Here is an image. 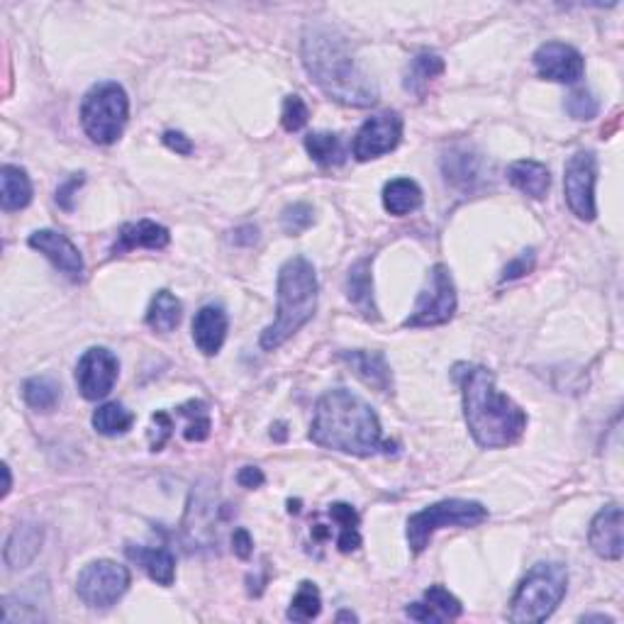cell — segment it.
I'll return each instance as SVG.
<instances>
[{
	"instance_id": "obj_1",
	"label": "cell",
	"mask_w": 624,
	"mask_h": 624,
	"mask_svg": "<svg viewBox=\"0 0 624 624\" xmlns=\"http://www.w3.org/2000/svg\"><path fill=\"white\" fill-rule=\"evenodd\" d=\"M303 66L327 98L349 108H369L378 100L376 81L354 57V47L337 27L308 25L303 35Z\"/></svg>"
},
{
	"instance_id": "obj_2",
	"label": "cell",
	"mask_w": 624,
	"mask_h": 624,
	"mask_svg": "<svg viewBox=\"0 0 624 624\" xmlns=\"http://www.w3.org/2000/svg\"><path fill=\"white\" fill-rule=\"evenodd\" d=\"M456 381L464 398L468 432L478 447L505 449L520 442L527 429V412L500 393L493 373L483 366H456Z\"/></svg>"
},
{
	"instance_id": "obj_3",
	"label": "cell",
	"mask_w": 624,
	"mask_h": 624,
	"mask_svg": "<svg viewBox=\"0 0 624 624\" xmlns=\"http://www.w3.org/2000/svg\"><path fill=\"white\" fill-rule=\"evenodd\" d=\"M310 439L317 447L354 456H373L390 449V444L383 442L376 412L347 388H334L317 400Z\"/></svg>"
},
{
	"instance_id": "obj_4",
	"label": "cell",
	"mask_w": 624,
	"mask_h": 624,
	"mask_svg": "<svg viewBox=\"0 0 624 624\" xmlns=\"http://www.w3.org/2000/svg\"><path fill=\"white\" fill-rule=\"evenodd\" d=\"M276 320L261 332V349L276 351L315 317L317 273L305 256H293L278 271Z\"/></svg>"
},
{
	"instance_id": "obj_5",
	"label": "cell",
	"mask_w": 624,
	"mask_h": 624,
	"mask_svg": "<svg viewBox=\"0 0 624 624\" xmlns=\"http://www.w3.org/2000/svg\"><path fill=\"white\" fill-rule=\"evenodd\" d=\"M568 571L564 564L556 561H542L532 566V571L517 585L515 595L510 600V622L532 624L546 622L566 598Z\"/></svg>"
},
{
	"instance_id": "obj_6",
	"label": "cell",
	"mask_w": 624,
	"mask_h": 624,
	"mask_svg": "<svg viewBox=\"0 0 624 624\" xmlns=\"http://www.w3.org/2000/svg\"><path fill=\"white\" fill-rule=\"evenodd\" d=\"M130 117V98L115 81L96 83L81 103L83 132L96 144H115Z\"/></svg>"
},
{
	"instance_id": "obj_7",
	"label": "cell",
	"mask_w": 624,
	"mask_h": 624,
	"mask_svg": "<svg viewBox=\"0 0 624 624\" xmlns=\"http://www.w3.org/2000/svg\"><path fill=\"white\" fill-rule=\"evenodd\" d=\"M488 520V507L476 500H442L415 512L408 520V544L412 554H422L439 529L447 527H478Z\"/></svg>"
},
{
	"instance_id": "obj_8",
	"label": "cell",
	"mask_w": 624,
	"mask_h": 624,
	"mask_svg": "<svg viewBox=\"0 0 624 624\" xmlns=\"http://www.w3.org/2000/svg\"><path fill=\"white\" fill-rule=\"evenodd\" d=\"M456 305H459V300H456V286L451 271L444 264L432 266L425 288H422L420 298H417L415 308H412L408 320L403 322V327L417 330V327L447 325L454 317Z\"/></svg>"
},
{
	"instance_id": "obj_9",
	"label": "cell",
	"mask_w": 624,
	"mask_h": 624,
	"mask_svg": "<svg viewBox=\"0 0 624 624\" xmlns=\"http://www.w3.org/2000/svg\"><path fill=\"white\" fill-rule=\"evenodd\" d=\"M130 588V571L110 559L93 561L78 573L76 595L93 610H108Z\"/></svg>"
},
{
	"instance_id": "obj_10",
	"label": "cell",
	"mask_w": 624,
	"mask_h": 624,
	"mask_svg": "<svg viewBox=\"0 0 624 624\" xmlns=\"http://www.w3.org/2000/svg\"><path fill=\"white\" fill-rule=\"evenodd\" d=\"M595 181H598V159H595L593 152H576L566 161V203L571 213L583 222H593L595 215H598Z\"/></svg>"
},
{
	"instance_id": "obj_11",
	"label": "cell",
	"mask_w": 624,
	"mask_h": 624,
	"mask_svg": "<svg viewBox=\"0 0 624 624\" xmlns=\"http://www.w3.org/2000/svg\"><path fill=\"white\" fill-rule=\"evenodd\" d=\"M400 139H403V117L393 113V110H386V113L371 115L359 127L351 152L359 161H371L393 152L400 144Z\"/></svg>"
},
{
	"instance_id": "obj_12",
	"label": "cell",
	"mask_w": 624,
	"mask_h": 624,
	"mask_svg": "<svg viewBox=\"0 0 624 624\" xmlns=\"http://www.w3.org/2000/svg\"><path fill=\"white\" fill-rule=\"evenodd\" d=\"M120 373V361L110 349L93 347L78 359L76 383L86 400H100L110 393Z\"/></svg>"
},
{
	"instance_id": "obj_13",
	"label": "cell",
	"mask_w": 624,
	"mask_h": 624,
	"mask_svg": "<svg viewBox=\"0 0 624 624\" xmlns=\"http://www.w3.org/2000/svg\"><path fill=\"white\" fill-rule=\"evenodd\" d=\"M534 66L546 81L578 83L583 78L585 59L571 44L546 42L534 52Z\"/></svg>"
},
{
	"instance_id": "obj_14",
	"label": "cell",
	"mask_w": 624,
	"mask_h": 624,
	"mask_svg": "<svg viewBox=\"0 0 624 624\" xmlns=\"http://www.w3.org/2000/svg\"><path fill=\"white\" fill-rule=\"evenodd\" d=\"M27 244H30L35 252L47 256V259L54 264V269L64 273L66 278H71V281H81L83 269H86V266H83V256L81 252H78L76 244L66 237V234L54 232V230H37L30 234Z\"/></svg>"
},
{
	"instance_id": "obj_15",
	"label": "cell",
	"mask_w": 624,
	"mask_h": 624,
	"mask_svg": "<svg viewBox=\"0 0 624 624\" xmlns=\"http://www.w3.org/2000/svg\"><path fill=\"white\" fill-rule=\"evenodd\" d=\"M588 542L598 556L607 561H620L624 551L622 539V507L607 505L590 522Z\"/></svg>"
},
{
	"instance_id": "obj_16",
	"label": "cell",
	"mask_w": 624,
	"mask_h": 624,
	"mask_svg": "<svg viewBox=\"0 0 624 624\" xmlns=\"http://www.w3.org/2000/svg\"><path fill=\"white\" fill-rule=\"evenodd\" d=\"M339 359L359 376L366 386H371L378 393H390L393 390V373H390L388 359L383 351H342Z\"/></svg>"
},
{
	"instance_id": "obj_17",
	"label": "cell",
	"mask_w": 624,
	"mask_h": 624,
	"mask_svg": "<svg viewBox=\"0 0 624 624\" xmlns=\"http://www.w3.org/2000/svg\"><path fill=\"white\" fill-rule=\"evenodd\" d=\"M227 312L220 305H205L193 317V342L205 356H215L227 337Z\"/></svg>"
},
{
	"instance_id": "obj_18",
	"label": "cell",
	"mask_w": 624,
	"mask_h": 624,
	"mask_svg": "<svg viewBox=\"0 0 624 624\" xmlns=\"http://www.w3.org/2000/svg\"><path fill=\"white\" fill-rule=\"evenodd\" d=\"M42 542H44L42 527L35 525V522H22V525H18L10 532L8 542H5L3 549L5 566H8L10 571L30 566L32 561L37 559L39 551H42Z\"/></svg>"
},
{
	"instance_id": "obj_19",
	"label": "cell",
	"mask_w": 624,
	"mask_h": 624,
	"mask_svg": "<svg viewBox=\"0 0 624 624\" xmlns=\"http://www.w3.org/2000/svg\"><path fill=\"white\" fill-rule=\"evenodd\" d=\"M171 242V234L164 225L154 220H139L122 225L113 254H125L132 249H164Z\"/></svg>"
},
{
	"instance_id": "obj_20",
	"label": "cell",
	"mask_w": 624,
	"mask_h": 624,
	"mask_svg": "<svg viewBox=\"0 0 624 624\" xmlns=\"http://www.w3.org/2000/svg\"><path fill=\"white\" fill-rule=\"evenodd\" d=\"M442 171L444 178H447L451 186L459 188V191H476L483 183L481 156H476L466 147L451 149V152L444 156Z\"/></svg>"
},
{
	"instance_id": "obj_21",
	"label": "cell",
	"mask_w": 624,
	"mask_h": 624,
	"mask_svg": "<svg viewBox=\"0 0 624 624\" xmlns=\"http://www.w3.org/2000/svg\"><path fill=\"white\" fill-rule=\"evenodd\" d=\"M125 554L132 564H137L152 578L154 583L169 588L176 578V559L169 549H152V546H135L127 544Z\"/></svg>"
},
{
	"instance_id": "obj_22",
	"label": "cell",
	"mask_w": 624,
	"mask_h": 624,
	"mask_svg": "<svg viewBox=\"0 0 624 624\" xmlns=\"http://www.w3.org/2000/svg\"><path fill=\"white\" fill-rule=\"evenodd\" d=\"M507 181L517 188L520 193H525L527 198L542 200L546 198L551 188V174L542 161L534 159H520L515 164H510L507 169Z\"/></svg>"
},
{
	"instance_id": "obj_23",
	"label": "cell",
	"mask_w": 624,
	"mask_h": 624,
	"mask_svg": "<svg viewBox=\"0 0 624 624\" xmlns=\"http://www.w3.org/2000/svg\"><path fill=\"white\" fill-rule=\"evenodd\" d=\"M32 203V181L25 169L13 164H5L0 171V205L5 213L27 208Z\"/></svg>"
},
{
	"instance_id": "obj_24",
	"label": "cell",
	"mask_w": 624,
	"mask_h": 624,
	"mask_svg": "<svg viewBox=\"0 0 624 624\" xmlns=\"http://www.w3.org/2000/svg\"><path fill=\"white\" fill-rule=\"evenodd\" d=\"M347 298L351 305H356L359 312L369 320H378L376 303H373V276H371V259H359L349 269L347 276Z\"/></svg>"
},
{
	"instance_id": "obj_25",
	"label": "cell",
	"mask_w": 624,
	"mask_h": 624,
	"mask_svg": "<svg viewBox=\"0 0 624 624\" xmlns=\"http://www.w3.org/2000/svg\"><path fill=\"white\" fill-rule=\"evenodd\" d=\"M422 205V191L412 178H393L383 188V208L390 215L403 217L415 213Z\"/></svg>"
},
{
	"instance_id": "obj_26",
	"label": "cell",
	"mask_w": 624,
	"mask_h": 624,
	"mask_svg": "<svg viewBox=\"0 0 624 624\" xmlns=\"http://www.w3.org/2000/svg\"><path fill=\"white\" fill-rule=\"evenodd\" d=\"M181 312H183V305L174 293L159 291L152 298V303H149L147 325L152 327L154 332L169 334V332H174L178 327V322H181Z\"/></svg>"
},
{
	"instance_id": "obj_27",
	"label": "cell",
	"mask_w": 624,
	"mask_h": 624,
	"mask_svg": "<svg viewBox=\"0 0 624 624\" xmlns=\"http://www.w3.org/2000/svg\"><path fill=\"white\" fill-rule=\"evenodd\" d=\"M439 74H444V59L439 54L422 52L410 61L408 74H405V88L415 96H422L429 81H434Z\"/></svg>"
},
{
	"instance_id": "obj_28",
	"label": "cell",
	"mask_w": 624,
	"mask_h": 624,
	"mask_svg": "<svg viewBox=\"0 0 624 624\" xmlns=\"http://www.w3.org/2000/svg\"><path fill=\"white\" fill-rule=\"evenodd\" d=\"M22 398L32 410L52 412L61 403V386L52 376H35L22 386Z\"/></svg>"
},
{
	"instance_id": "obj_29",
	"label": "cell",
	"mask_w": 624,
	"mask_h": 624,
	"mask_svg": "<svg viewBox=\"0 0 624 624\" xmlns=\"http://www.w3.org/2000/svg\"><path fill=\"white\" fill-rule=\"evenodd\" d=\"M330 517L339 525V537L337 546L342 554H351L361 546V534H359V512L347 503H334L330 505Z\"/></svg>"
},
{
	"instance_id": "obj_30",
	"label": "cell",
	"mask_w": 624,
	"mask_h": 624,
	"mask_svg": "<svg viewBox=\"0 0 624 624\" xmlns=\"http://www.w3.org/2000/svg\"><path fill=\"white\" fill-rule=\"evenodd\" d=\"M135 425V412H130L120 403H105L93 412V427L105 437H117V434L130 432Z\"/></svg>"
},
{
	"instance_id": "obj_31",
	"label": "cell",
	"mask_w": 624,
	"mask_h": 624,
	"mask_svg": "<svg viewBox=\"0 0 624 624\" xmlns=\"http://www.w3.org/2000/svg\"><path fill=\"white\" fill-rule=\"evenodd\" d=\"M305 149L320 166H339L344 161L342 139L332 132H310L305 137Z\"/></svg>"
},
{
	"instance_id": "obj_32",
	"label": "cell",
	"mask_w": 624,
	"mask_h": 624,
	"mask_svg": "<svg viewBox=\"0 0 624 624\" xmlns=\"http://www.w3.org/2000/svg\"><path fill=\"white\" fill-rule=\"evenodd\" d=\"M322 610V598L320 590L312 581L300 583L298 593L293 595L291 607H288V620L291 622H310L320 615Z\"/></svg>"
},
{
	"instance_id": "obj_33",
	"label": "cell",
	"mask_w": 624,
	"mask_h": 624,
	"mask_svg": "<svg viewBox=\"0 0 624 624\" xmlns=\"http://www.w3.org/2000/svg\"><path fill=\"white\" fill-rule=\"evenodd\" d=\"M178 415L188 417L186 432H183V437H186L188 442H205V439L210 437L213 422H210L208 405H205L203 400H191V403L181 405V408H178Z\"/></svg>"
},
{
	"instance_id": "obj_34",
	"label": "cell",
	"mask_w": 624,
	"mask_h": 624,
	"mask_svg": "<svg viewBox=\"0 0 624 624\" xmlns=\"http://www.w3.org/2000/svg\"><path fill=\"white\" fill-rule=\"evenodd\" d=\"M564 105H566V113L571 115L573 120H581V122L595 120L600 113L598 98H595L590 91H585V88H578V91H573L571 96H566Z\"/></svg>"
},
{
	"instance_id": "obj_35",
	"label": "cell",
	"mask_w": 624,
	"mask_h": 624,
	"mask_svg": "<svg viewBox=\"0 0 624 624\" xmlns=\"http://www.w3.org/2000/svg\"><path fill=\"white\" fill-rule=\"evenodd\" d=\"M425 603L432 605L434 610L444 617V622L456 620V617H461V612H464L459 600H456L444 585H429L425 590Z\"/></svg>"
},
{
	"instance_id": "obj_36",
	"label": "cell",
	"mask_w": 624,
	"mask_h": 624,
	"mask_svg": "<svg viewBox=\"0 0 624 624\" xmlns=\"http://www.w3.org/2000/svg\"><path fill=\"white\" fill-rule=\"evenodd\" d=\"M312 222H315V210H312V205L308 203H293L281 213L283 232L291 234V237H295V234H303Z\"/></svg>"
},
{
	"instance_id": "obj_37",
	"label": "cell",
	"mask_w": 624,
	"mask_h": 624,
	"mask_svg": "<svg viewBox=\"0 0 624 624\" xmlns=\"http://www.w3.org/2000/svg\"><path fill=\"white\" fill-rule=\"evenodd\" d=\"M310 110L305 105V100L300 96H288L283 100V110H281V125L286 132H298L308 125Z\"/></svg>"
},
{
	"instance_id": "obj_38",
	"label": "cell",
	"mask_w": 624,
	"mask_h": 624,
	"mask_svg": "<svg viewBox=\"0 0 624 624\" xmlns=\"http://www.w3.org/2000/svg\"><path fill=\"white\" fill-rule=\"evenodd\" d=\"M534 261H537V254H534V249H527V252H522L517 259H512L510 264L503 269V276H500V281H517V278L527 276L529 271L534 269Z\"/></svg>"
},
{
	"instance_id": "obj_39",
	"label": "cell",
	"mask_w": 624,
	"mask_h": 624,
	"mask_svg": "<svg viewBox=\"0 0 624 624\" xmlns=\"http://www.w3.org/2000/svg\"><path fill=\"white\" fill-rule=\"evenodd\" d=\"M154 432H152V449L159 451L166 444V439L171 437V429H174V420H171L166 412H154L152 417Z\"/></svg>"
},
{
	"instance_id": "obj_40",
	"label": "cell",
	"mask_w": 624,
	"mask_h": 624,
	"mask_svg": "<svg viewBox=\"0 0 624 624\" xmlns=\"http://www.w3.org/2000/svg\"><path fill=\"white\" fill-rule=\"evenodd\" d=\"M405 615H408L410 620H415V622H434V624L444 622V617L439 615V612L434 610L432 605L425 603V600H422V603H412V605L405 607Z\"/></svg>"
},
{
	"instance_id": "obj_41",
	"label": "cell",
	"mask_w": 624,
	"mask_h": 624,
	"mask_svg": "<svg viewBox=\"0 0 624 624\" xmlns=\"http://www.w3.org/2000/svg\"><path fill=\"white\" fill-rule=\"evenodd\" d=\"M83 183V174H74L66 183H61L57 191V203L64 210H74V195L78 191V186Z\"/></svg>"
},
{
	"instance_id": "obj_42",
	"label": "cell",
	"mask_w": 624,
	"mask_h": 624,
	"mask_svg": "<svg viewBox=\"0 0 624 624\" xmlns=\"http://www.w3.org/2000/svg\"><path fill=\"white\" fill-rule=\"evenodd\" d=\"M232 549H234V554H237L239 559H244V561H247L249 556H252V551H254V539H252V534H249V529H244V527L234 529V534H232Z\"/></svg>"
},
{
	"instance_id": "obj_43",
	"label": "cell",
	"mask_w": 624,
	"mask_h": 624,
	"mask_svg": "<svg viewBox=\"0 0 624 624\" xmlns=\"http://www.w3.org/2000/svg\"><path fill=\"white\" fill-rule=\"evenodd\" d=\"M164 144L171 149V152H176L181 156L193 154V142L186 135H183V132H174V130L164 132Z\"/></svg>"
},
{
	"instance_id": "obj_44",
	"label": "cell",
	"mask_w": 624,
	"mask_h": 624,
	"mask_svg": "<svg viewBox=\"0 0 624 624\" xmlns=\"http://www.w3.org/2000/svg\"><path fill=\"white\" fill-rule=\"evenodd\" d=\"M264 473H261V468L256 466H244L242 471L237 473V483L242 488H261L264 486Z\"/></svg>"
},
{
	"instance_id": "obj_45",
	"label": "cell",
	"mask_w": 624,
	"mask_h": 624,
	"mask_svg": "<svg viewBox=\"0 0 624 624\" xmlns=\"http://www.w3.org/2000/svg\"><path fill=\"white\" fill-rule=\"evenodd\" d=\"M256 239H259V230H256L254 225L237 227V230L232 232V242L239 244V247H249V244H254Z\"/></svg>"
},
{
	"instance_id": "obj_46",
	"label": "cell",
	"mask_w": 624,
	"mask_h": 624,
	"mask_svg": "<svg viewBox=\"0 0 624 624\" xmlns=\"http://www.w3.org/2000/svg\"><path fill=\"white\" fill-rule=\"evenodd\" d=\"M3 476H5V483H3V498H8L10 488H13V478H10V466L3 464Z\"/></svg>"
},
{
	"instance_id": "obj_47",
	"label": "cell",
	"mask_w": 624,
	"mask_h": 624,
	"mask_svg": "<svg viewBox=\"0 0 624 624\" xmlns=\"http://www.w3.org/2000/svg\"><path fill=\"white\" fill-rule=\"evenodd\" d=\"M356 620H359V617H356L354 612H349V610H342L337 615V622H356Z\"/></svg>"
},
{
	"instance_id": "obj_48",
	"label": "cell",
	"mask_w": 624,
	"mask_h": 624,
	"mask_svg": "<svg viewBox=\"0 0 624 624\" xmlns=\"http://www.w3.org/2000/svg\"><path fill=\"white\" fill-rule=\"evenodd\" d=\"M581 620L583 622H590V620H595V622H615V620H612V617H607V615H583Z\"/></svg>"
}]
</instances>
